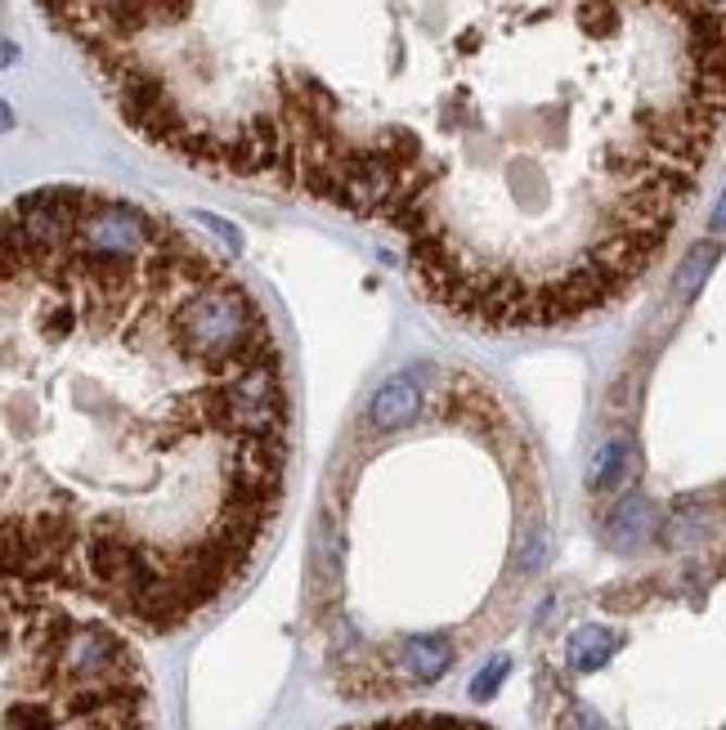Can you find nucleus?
Listing matches in <instances>:
<instances>
[{"instance_id":"6","label":"nucleus","mask_w":726,"mask_h":730,"mask_svg":"<svg viewBox=\"0 0 726 730\" xmlns=\"http://www.w3.org/2000/svg\"><path fill=\"white\" fill-rule=\"evenodd\" d=\"M502 672H506V659H493V672L485 668V672L476 677V685H471V700H489L493 690H498V681H502Z\"/></svg>"},{"instance_id":"4","label":"nucleus","mask_w":726,"mask_h":730,"mask_svg":"<svg viewBox=\"0 0 726 730\" xmlns=\"http://www.w3.org/2000/svg\"><path fill=\"white\" fill-rule=\"evenodd\" d=\"M422 399H426V386L422 381H409V377H395L386 381L368 404L359 413V435H395L417 421L422 413Z\"/></svg>"},{"instance_id":"1","label":"nucleus","mask_w":726,"mask_h":730,"mask_svg":"<svg viewBox=\"0 0 726 730\" xmlns=\"http://www.w3.org/2000/svg\"><path fill=\"white\" fill-rule=\"evenodd\" d=\"M41 5L139 139L390 229L493 332L619 305L722 130V0Z\"/></svg>"},{"instance_id":"5","label":"nucleus","mask_w":726,"mask_h":730,"mask_svg":"<svg viewBox=\"0 0 726 730\" xmlns=\"http://www.w3.org/2000/svg\"><path fill=\"white\" fill-rule=\"evenodd\" d=\"M354 730H489L485 721L471 717H449V713H404V717H386V721H368Z\"/></svg>"},{"instance_id":"2","label":"nucleus","mask_w":726,"mask_h":730,"mask_svg":"<svg viewBox=\"0 0 726 730\" xmlns=\"http://www.w3.org/2000/svg\"><path fill=\"white\" fill-rule=\"evenodd\" d=\"M292 390L265 305L149 206L0 211V578L166 637L278 520Z\"/></svg>"},{"instance_id":"3","label":"nucleus","mask_w":726,"mask_h":730,"mask_svg":"<svg viewBox=\"0 0 726 730\" xmlns=\"http://www.w3.org/2000/svg\"><path fill=\"white\" fill-rule=\"evenodd\" d=\"M0 730H153L130 632L77 596L0 578Z\"/></svg>"},{"instance_id":"7","label":"nucleus","mask_w":726,"mask_h":730,"mask_svg":"<svg viewBox=\"0 0 726 730\" xmlns=\"http://www.w3.org/2000/svg\"><path fill=\"white\" fill-rule=\"evenodd\" d=\"M10 122H14V117H10V108L0 103V130H10Z\"/></svg>"}]
</instances>
